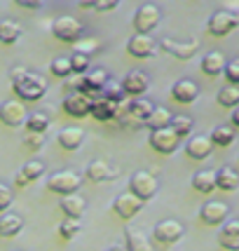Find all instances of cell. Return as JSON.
Wrapping results in <instances>:
<instances>
[{"instance_id": "cell-1", "label": "cell", "mask_w": 239, "mask_h": 251, "mask_svg": "<svg viewBox=\"0 0 239 251\" xmlns=\"http://www.w3.org/2000/svg\"><path fill=\"white\" fill-rule=\"evenodd\" d=\"M12 92L22 101H40L47 94V80L40 73H33L24 66H17L10 71Z\"/></svg>"}, {"instance_id": "cell-2", "label": "cell", "mask_w": 239, "mask_h": 251, "mask_svg": "<svg viewBox=\"0 0 239 251\" xmlns=\"http://www.w3.org/2000/svg\"><path fill=\"white\" fill-rule=\"evenodd\" d=\"M52 35L59 38L61 43L75 45V43L82 40V35H85V26L77 22L75 17H71V14H61V17H56L54 22H52Z\"/></svg>"}, {"instance_id": "cell-3", "label": "cell", "mask_w": 239, "mask_h": 251, "mask_svg": "<svg viewBox=\"0 0 239 251\" xmlns=\"http://www.w3.org/2000/svg\"><path fill=\"white\" fill-rule=\"evenodd\" d=\"M160 19H162L160 7H157V5H152V2H145V5H141L139 10L134 12L131 24H134L136 35H150V33L160 26Z\"/></svg>"}, {"instance_id": "cell-4", "label": "cell", "mask_w": 239, "mask_h": 251, "mask_svg": "<svg viewBox=\"0 0 239 251\" xmlns=\"http://www.w3.org/2000/svg\"><path fill=\"white\" fill-rule=\"evenodd\" d=\"M239 28V14L232 10H218L209 17L207 22V31L214 35V38H225L230 33Z\"/></svg>"}, {"instance_id": "cell-5", "label": "cell", "mask_w": 239, "mask_h": 251, "mask_svg": "<svg viewBox=\"0 0 239 251\" xmlns=\"http://www.w3.org/2000/svg\"><path fill=\"white\" fill-rule=\"evenodd\" d=\"M82 186V176L75 174V172H68V169H64V172H56V174H52L49 178H47V188L52 190V193H56V195H73V193H77V188Z\"/></svg>"}, {"instance_id": "cell-6", "label": "cell", "mask_w": 239, "mask_h": 251, "mask_svg": "<svg viewBox=\"0 0 239 251\" xmlns=\"http://www.w3.org/2000/svg\"><path fill=\"white\" fill-rule=\"evenodd\" d=\"M157 188H160V183H157V176L152 172H136L129 181V193L143 200V202L157 195Z\"/></svg>"}, {"instance_id": "cell-7", "label": "cell", "mask_w": 239, "mask_h": 251, "mask_svg": "<svg viewBox=\"0 0 239 251\" xmlns=\"http://www.w3.org/2000/svg\"><path fill=\"white\" fill-rule=\"evenodd\" d=\"M183 223L176 219H164L160 221L155 228H152V237L160 242V244H176V242L183 237Z\"/></svg>"}, {"instance_id": "cell-8", "label": "cell", "mask_w": 239, "mask_h": 251, "mask_svg": "<svg viewBox=\"0 0 239 251\" xmlns=\"http://www.w3.org/2000/svg\"><path fill=\"white\" fill-rule=\"evenodd\" d=\"M160 47H162L169 56H176V59H181V61H188V59H192V56L197 54L199 43H197V40H176V38H162Z\"/></svg>"}, {"instance_id": "cell-9", "label": "cell", "mask_w": 239, "mask_h": 251, "mask_svg": "<svg viewBox=\"0 0 239 251\" xmlns=\"http://www.w3.org/2000/svg\"><path fill=\"white\" fill-rule=\"evenodd\" d=\"M178 143H181V139H178L174 131H171V127H164V129H152L150 131V146L157 151V153H162V155L176 153Z\"/></svg>"}, {"instance_id": "cell-10", "label": "cell", "mask_w": 239, "mask_h": 251, "mask_svg": "<svg viewBox=\"0 0 239 251\" xmlns=\"http://www.w3.org/2000/svg\"><path fill=\"white\" fill-rule=\"evenodd\" d=\"M141 209H143V200H139V197L131 195V193H120V195L113 200V211L124 221L134 219Z\"/></svg>"}, {"instance_id": "cell-11", "label": "cell", "mask_w": 239, "mask_h": 251, "mask_svg": "<svg viewBox=\"0 0 239 251\" xmlns=\"http://www.w3.org/2000/svg\"><path fill=\"white\" fill-rule=\"evenodd\" d=\"M0 122L7 125V127H19L26 122V108H24L22 101L10 99L0 106Z\"/></svg>"}, {"instance_id": "cell-12", "label": "cell", "mask_w": 239, "mask_h": 251, "mask_svg": "<svg viewBox=\"0 0 239 251\" xmlns=\"http://www.w3.org/2000/svg\"><path fill=\"white\" fill-rule=\"evenodd\" d=\"M148 87H150V77L143 71H129V75H124V80H122V89H124L127 99L129 97L139 99L141 94L148 92Z\"/></svg>"}, {"instance_id": "cell-13", "label": "cell", "mask_w": 239, "mask_h": 251, "mask_svg": "<svg viewBox=\"0 0 239 251\" xmlns=\"http://www.w3.org/2000/svg\"><path fill=\"white\" fill-rule=\"evenodd\" d=\"M230 216V207L225 202H207L204 207L199 209V219L204 221L207 226H220L225 223Z\"/></svg>"}, {"instance_id": "cell-14", "label": "cell", "mask_w": 239, "mask_h": 251, "mask_svg": "<svg viewBox=\"0 0 239 251\" xmlns=\"http://www.w3.org/2000/svg\"><path fill=\"white\" fill-rule=\"evenodd\" d=\"M155 50H157V45L152 40L150 35H131L129 43H127V52L131 56H136V59H150L155 54Z\"/></svg>"}, {"instance_id": "cell-15", "label": "cell", "mask_w": 239, "mask_h": 251, "mask_svg": "<svg viewBox=\"0 0 239 251\" xmlns=\"http://www.w3.org/2000/svg\"><path fill=\"white\" fill-rule=\"evenodd\" d=\"M59 209L64 211L66 219H82L85 211H87V200L73 193V195H66L59 200Z\"/></svg>"}, {"instance_id": "cell-16", "label": "cell", "mask_w": 239, "mask_h": 251, "mask_svg": "<svg viewBox=\"0 0 239 251\" xmlns=\"http://www.w3.org/2000/svg\"><path fill=\"white\" fill-rule=\"evenodd\" d=\"M89 115L98 122L115 120V115H118V103H113V101H108V99H103V97H94L92 99V106H89Z\"/></svg>"}, {"instance_id": "cell-17", "label": "cell", "mask_w": 239, "mask_h": 251, "mask_svg": "<svg viewBox=\"0 0 239 251\" xmlns=\"http://www.w3.org/2000/svg\"><path fill=\"white\" fill-rule=\"evenodd\" d=\"M120 172L118 169H113L108 162H103V160H94V162L87 164V169H85V178H89L92 183H106L110 178H115Z\"/></svg>"}, {"instance_id": "cell-18", "label": "cell", "mask_w": 239, "mask_h": 251, "mask_svg": "<svg viewBox=\"0 0 239 251\" xmlns=\"http://www.w3.org/2000/svg\"><path fill=\"white\" fill-rule=\"evenodd\" d=\"M89 106H92V99L82 97V94H68L61 103L66 115L71 118H87L89 115Z\"/></svg>"}, {"instance_id": "cell-19", "label": "cell", "mask_w": 239, "mask_h": 251, "mask_svg": "<svg viewBox=\"0 0 239 251\" xmlns=\"http://www.w3.org/2000/svg\"><path fill=\"white\" fill-rule=\"evenodd\" d=\"M171 97H174V101H178V103H183V106H188V103H195L197 97H199V87H197L192 80H176L174 87H171Z\"/></svg>"}, {"instance_id": "cell-20", "label": "cell", "mask_w": 239, "mask_h": 251, "mask_svg": "<svg viewBox=\"0 0 239 251\" xmlns=\"http://www.w3.org/2000/svg\"><path fill=\"white\" fill-rule=\"evenodd\" d=\"M218 242H220L223 249L239 251V221L237 219L225 221V226H223L220 232H218Z\"/></svg>"}, {"instance_id": "cell-21", "label": "cell", "mask_w": 239, "mask_h": 251, "mask_svg": "<svg viewBox=\"0 0 239 251\" xmlns=\"http://www.w3.org/2000/svg\"><path fill=\"white\" fill-rule=\"evenodd\" d=\"M214 151V146L209 141V136H192L190 141L185 143V155L190 160H207Z\"/></svg>"}, {"instance_id": "cell-22", "label": "cell", "mask_w": 239, "mask_h": 251, "mask_svg": "<svg viewBox=\"0 0 239 251\" xmlns=\"http://www.w3.org/2000/svg\"><path fill=\"white\" fill-rule=\"evenodd\" d=\"M56 141H59V146L64 151H77L85 143V129H80V127H66V129L59 131Z\"/></svg>"}, {"instance_id": "cell-23", "label": "cell", "mask_w": 239, "mask_h": 251, "mask_svg": "<svg viewBox=\"0 0 239 251\" xmlns=\"http://www.w3.org/2000/svg\"><path fill=\"white\" fill-rule=\"evenodd\" d=\"M152 110H155V103H152L150 99L139 97V99H134V101H129V118L134 122H139V125L148 122Z\"/></svg>"}, {"instance_id": "cell-24", "label": "cell", "mask_w": 239, "mask_h": 251, "mask_svg": "<svg viewBox=\"0 0 239 251\" xmlns=\"http://www.w3.org/2000/svg\"><path fill=\"white\" fill-rule=\"evenodd\" d=\"M24 230V219L19 214H2L0 216V237L12 240Z\"/></svg>"}, {"instance_id": "cell-25", "label": "cell", "mask_w": 239, "mask_h": 251, "mask_svg": "<svg viewBox=\"0 0 239 251\" xmlns=\"http://www.w3.org/2000/svg\"><path fill=\"white\" fill-rule=\"evenodd\" d=\"M239 188V174L232 169V167H223L216 172V190H225V193H232Z\"/></svg>"}, {"instance_id": "cell-26", "label": "cell", "mask_w": 239, "mask_h": 251, "mask_svg": "<svg viewBox=\"0 0 239 251\" xmlns=\"http://www.w3.org/2000/svg\"><path fill=\"white\" fill-rule=\"evenodd\" d=\"M192 188H195L197 193H202V195L214 193V190H216V172H211V169L197 172V174L192 176Z\"/></svg>"}, {"instance_id": "cell-27", "label": "cell", "mask_w": 239, "mask_h": 251, "mask_svg": "<svg viewBox=\"0 0 239 251\" xmlns=\"http://www.w3.org/2000/svg\"><path fill=\"white\" fill-rule=\"evenodd\" d=\"M225 64H228V59L220 54V52H209L207 56H202V71L211 77L220 75L225 71Z\"/></svg>"}, {"instance_id": "cell-28", "label": "cell", "mask_w": 239, "mask_h": 251, "mask_svg": "<svg viewBox=\"0 0 239 251\" xmlns=\"http://www.w3.org/2000/svg\"><path fill=\"white\" fill-rule=\"evenodd\" d=\"M19 38H22V26L19 24L12 22V19L0 22V43L14 45V43H19Z\"/></svg>"}, {"instance_id": "cell-29", "label": "cell", "mask_w": 239, "mask_h": 251, "mask_svg": "<svg viewBox=\"0 0 239 251\" xmlns=\"http://www.w3.org/2000/svg\"><path fill=\"white\" fill-rule=\"evenodd\" d=\"M127 251H152L150 242H148V235H143L141 230H129L127 228Z\"/></svg>"}, {"instance_id": "cell-30", "label": "cell", "mask_w": 239, "mask_h": 251, "mask_svg": "<svg viewBox=\"0 0 239 251\" xmlns=\"http://www.w3.org/2000/svg\"><path fill=\"white\" fill-rule=\"evenodd\" d=\"M171 110L169 108H164V106H155V110L150 113V118H148V127L150 129H164V127H169L171 125Z\"/></svg>"}, {"instance_id": "cell-31", "label": "cell", "mask_w": 239, "mask_h": 251, "mask_svg": "<svg viewBox=\"0 0 239 251\" xmlns=\"http://www.w3.org/2000/svg\"><path fill=\"white\" fill-rule=\"evenodd\" d=\"M209 141H211V146H220V148L232 146V141H235V129H232L230 125H220V127H216V129L211 131Z\"/></svg>"}, {"instance_id": "cell-32", "label": "cell", "mask_w": 239, "mask_h": 251, "mask_svg": "<svg viewBox=\"0 0 239 251\" xmlns=\"http://www.w3.org/2000/svg\"><path fill=\"white\" fill-rule=\"evenodd\" d=\"M26 131H31V134H45V129L49 127V118L45 115V113H31V115H26Z\"/></svg>"}, {"instance_id": "cell-33", "label": "cell", "mask_w": 239, "mask_h": 251, "mask_svg": "<svg viewBox=\"0 0 239 251\" xmlns=\"http://www.w3.org/2000/svg\"><path fill=\"white\" fill-rule=\"evenodd\" d=\"M82 232V221L80 219H64L59 223V235H61V240H73Z\"/></svg>"}, {"instance_id": "cell-34", "label": "cell", "mask_w": 239, "mask_h": 251, "mask_svg": "<svg viewBox=\"0 0 239 251\" xmlns=\"http://www.w3.org/2000/svg\"><path fill=\"white\" fill-rule=\"evenodd\" d=\"M218 103L223 108H237L239 106V87H232V85H225V87L218 92Z\"/></svg>"}, {"instance_id": "cell-35", "label": "cell", "mask_w": 239, "mask_h": 251, "mask_svg": "<svg viewBox=\"0 0 239 251\" xmlns=\"http://www.w3.org/2000/svg\"><path fill=\"white\" fill-rule=\"evenodd\" d=\"M169 127H171V131H174L178 139H185L192 131V118H188V115H174Z\"/></svg>"}, {"instance_id": "cell-36", "label": "cell", "mask_w": 239, "mask_h": 251, "mask_svg": "<svg viewBox=\"0 0 239 251\" xmlns=\"http://www.w3.org/2000/svg\"><path fill=\"white\" fill-rule=\"evenodd\" d=\"M19 174L26 178V183H33V181H38V178L45 174V164L40 162V160H31V162H26L22 169H19Z\"/></svg>"}, {"instance_id": "cell-37", "label": "cell", "mask_w": 239, "mask_h": 251, "mask_svg": "<svg viewBox=\"0 0 239 251\" xmlns=\"http://www.w3.org/2000/svg\"><path fill=\"white\" fill-rule=\"evenodd\" d=\"M98 97L108 99V101H113V103H122V101H127V94H124V89H122V85H118V82H113L110 80L106 87L101 89V94Z\"/></svg>"}, {"instance_id": "cell-38", "label": "cell", "mask_w": 239, "mask_h": 251, "mask_svg": "<svg viewBox=\"0 0 239 251\" xmlns=\"http://www.w3.org/2000/svg\"><path fill=\"white\" fill-rule=\"evenodd\" d=\"M68 61H71L73 75H85V73L89 71V56L80 54V52H73V54L68 56Z\"/></svg>"}, {"instance_id": "cell-39", "label": "cell", "mask_w": 239, "mask_h": 251, "mask_svg": "<svg viewBox=\"0 0 239 251\" xmlns=\"http://www.w3.org/2000/svg\"><path fill=\"white\" fill-rule=\"evenodd\" d=\"M73 47H75L73 52H80V54H85V56H92V54H96L98 50H101V43H98L96 38H82V40L75 43Z\"/></svg>"}, {"instance_id": "cell-40", "label": "cell", "mask_w": 239, "mask_h": 251, "mask_svg": "<svg viewBox=\"0 0 239 251\" xmlns=\"http://www.w3.org/2000/svg\"><path fill=\"white\" fill-rule=\"evenodd\" d=\"M49 71H52V75H56V77H71L73 75L68 56H59V59H54L52 66H49Z\"/></svg>"}, {"instance_id": "cell-41", "label": "cell", "mask_w": 239, "mask_h": 251, "mask_svg": "<svg viewBox=\"0 0 239 251\" xmlns=\"http://www.w3.org/2000/svg\"><path fill=\"white\" fill-rule=\"evenodd\" d=\"M22 143H24L26 151H40L45 146V134H31V131H26Z\"/></svg>"}, {"instance_id": "cell-42", "label": "cell", "mask_w": 239, "mask_h": 251, "mask_svg": "<svg viewBox=\"0 0 239 251\" xmlns=\"http://www.w3.org/2000/svg\"><path fill=\"white\" fill-rule=\"evenodd\" d=\"M223 75L228 77V85L239 87V59H232V61H228V64H225Z\"/></svg>"}, {"instance_id": "cell-43", "label": "cell", "mask_w": 239, "mask_h": 251, "mask_svg": "<svg viewBox=\"0 0 239 251\" xmlns=\"http://www.w3.org/2000/svg\"><path fill=\"white\" fill-rule=\"evenodd\" d=\"M12 204V188L0 183V214H5Z\"/></svg>"}, {"instance_id": "cell-44", "label": "cell", "mask_w": 239, "mask_h": 251, "mask_svg": "<svg viewBox=\"0 0 239 251\" xmlns=\"http://www.w3.org/2000/svg\"><path fill=\"white\" fill-rule=\"evenodd\" d=\"M118 0H94V10L96 12H113L118 10Z\"/></svg>"}, {"instance_id": "cell-45", "label": "cell", "mask_w": 239, "mask_h": 251, "mask_svg": "<svg viewBox=\"0 0 239 251\" xmlns=\"http://www.w3.org/2000/svg\"><path fill=\"white\" fill-rule=\"evenodd\" d=\"M17 7H24V10H40L43 2H40V0H17Z\"/></svg>"}, {"instance_id": "cell-46", "label": "cell", "mask_w": 239, "mask_h": 251, "mask_svg": "<svg viewBox=\"0 0 239 251\" xmlns=\"http://www.w3.org/2000/svg\"><path fill=\"white\" fill-rule=\"evenodd\" d=\"M26 186H28V183H26V178L17 172V176H14V188H26Z\"/></svg>"}, {"instance_id": "cell-47", "label": "cell", "mask_w": 239, "mask_h": 251, "mask_svg": "<svg viewBox=\"0 0 239 251\" xmlns=\"http://www.w3.org/2000/svg\"><path fill=\"white\" fill-rule=\"evenodd\" d=\"M80 10H94V0H85V2H77Z\"/></svg>"}, {"instance_id": "cell-48", "label": "cell", "mask_w": 239, "mask_h": 251, "mask_svg": "<svg viewBox=\"0 0 239 251\" xmlns=\"http://www.w3.org/2000/svg\"><path fill=\"white\" fill-rule=\"evenodd\" d=\"M230 120H232V127H237L239 129V106L232 110V118H230Z\"/></svg>"}, {"instance_id": "cell-49", "label": "cell", "mask_w": 239, "mask_h": 251, "mask_svg": "<svg viewBox=\"0 0 239 251\" xmlns=\"http://www.w3.org/2000/svg\"><path fill=\"white\" fill-rule=\"evenodd\" d=\"M106 251H127V249H124V247H118V244H115V247H108Z\"/></svg>"}]
</instances>
